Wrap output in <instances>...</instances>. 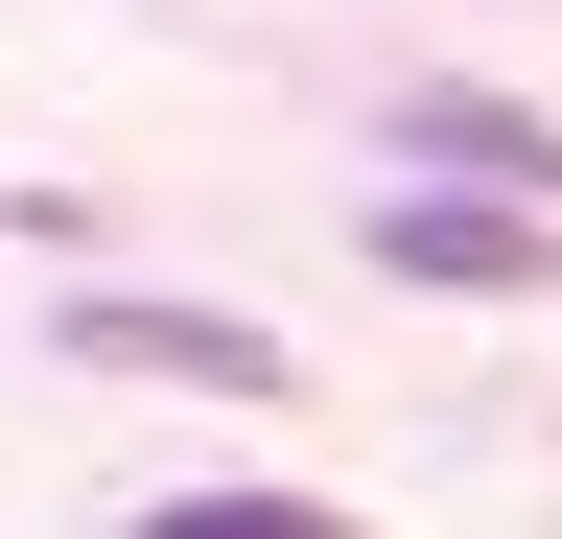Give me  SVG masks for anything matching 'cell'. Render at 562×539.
I'll return each instance as SVG.
<instances>
[{
    "label": "cell",
    "mask_w": 562,
    "mask_h": 539,
    "mask_svg": "<svg viewBox=\"0 0 562 539\" xmlns=\"http://www.w3.org/2000/svg\"><path fill=\"white\" fill-rule=\"evenodd\" d=\"M375 258L398 282H469V305H516V282H562V212H516V188H375Z\"/></svg>",
    "instance_id": "obj_1"
},
{
    "label": "cell",
    "mask_w": 562,
    "mask_h": 539,
    "mask_svg": "<svg viewBox=\"0 0 562 539\" xmlns=\"http://www.w3.org/2000/svg\"><path fill=\"white\" fill-rule=\"evenodd\" d=\"M70 352H94V375H211V398H281V328H235V305H70Z\"/></svg>",
    "instance_id": "obj_2"
},
{
    "label": "cell",
    "mask_w": 562,
    "mask_h": 539,
    "mask_svg": "<svg viewBox=\"0 0 562 539\" xmlns=\"http://www.w3.org/2000/svg\"><path fill=\"white\" fill-rule=\"evenodd\" d=\"M398 142L446 165V188H516V212H562V117H516V94H422Z\"/></svg>",
    "instance_id": "obj_3"
},
{
    "label": "cell",
    "mask_w": 562,
    "mask_h": 539,
    "mask_svg": "<svg viewBox=\"0 0 562 539\" xmlns=\"http://www.w3.org/2000/svg\"><path fill=\"white\" fill-rule=\"evenodd\" d=\"M140 539H351V516H305V493H165Z\"/></svg>",
    "instance_id": "obj_4"
}]
</instances>
